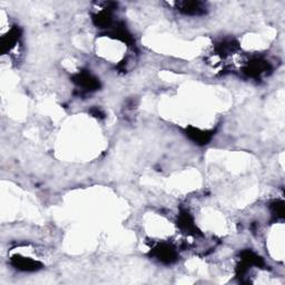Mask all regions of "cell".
I'll use <instances>...</instances> for the list:
<instances>
[{"mask_svg":"<svg viewBox=\"0 0 285 285\" xmlns=\"http://www.w3.org/2000/svg\"><path fill=\"white\" fill-rule=\"evenodd\" d=\"M178 8L183 14L185 15H192V16H198L205 13V5L203 3L198 2H185L178 4Z\"/></svg>","mask_w":285,"mask_h":285,"instance_id":"obj_1","label":"cell"}]
</instances>
